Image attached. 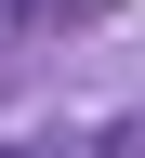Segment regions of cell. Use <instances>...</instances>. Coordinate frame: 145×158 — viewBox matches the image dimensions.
Listing matches in <instances>:
<instances>
[{"label": "cell", "mask_w": 145, "mask_h": 158, "mask_svg": "<svg viewBox=\"0 0 145 158\" xmlns=\"http://www.w3.org/2000/svg\"><path fill=\"white\" fill-rule=\"evenodd\" d=\"M92 158H145V118H119V132H106V145H92Z\"/></svg>", "instance_id": "cell-1"}, {"label": "cell", "mask_w": 145, "mask_h": 158, "mask_svg": "<svg viewBox=\"0 0 145 158\" xmlns=\"http://www.w3.org/2000/svg\"><path fill=\"white\" fill-rule=\"evenodd\" d=\"M0 158H27V145H0Z\"/></svg>", "instance_id": "cell-2"}]
</instances>
